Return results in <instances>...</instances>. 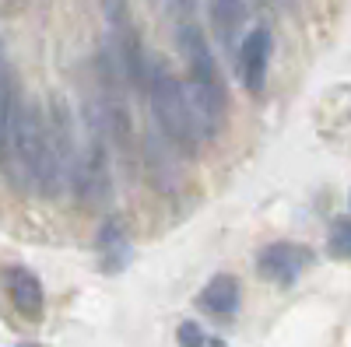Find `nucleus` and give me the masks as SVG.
Listing matches in <instances>:
<instances>
[{
  "label": "nucleus",
  "instance_id": "obj_10",
  "mask_svg": "<svg viewBox=\"0 0 351 347\" xmlns=\"http://www.w3.org/2000/svg\"><path fill=\"white\" fill-rule=\"evenodd\" d=\"M176 337H180V347H208V333H204L193 320H186L183 326H180V333H176Z\"/></svg>",
  "mask_w": 351,
  "mask_h": 347
},
{
  "label": "nucleus",
  "instance_id": "obj_13",
  "mask_svg": "<svg viewBox=\"0 0 351 347\" xmlns=\"http://www.w3.org/2000/svg\"><path fill=\"white\" fill-rule=\"evenodd\" d=\"M18 347H43V344H18Z\"/></svg>",
  "mask_w": 351,
  "mask_h": 347
},
{
  "label": "nucleus",
  "instance_id": "obj_8",
  "mask_svg": "<svg viewBox=\"0 0 351 347\" xmlns=\"http://www.w3.org/2000/svg\"><path fill=\"white\" fill-rule=\"evenodd\" d=\"M11 116H14V88H11V74H8V64H4V56H0V151L8 148Z\"/></svg>",
  "mask_w": 351,
  "mask_h": 347
},
{
  "label": "nucleus",
  "instance_id": "obj_1",
  "mask_svg": "<svg viewBox=\"0 0 351 347\" xmlns=\"http://www.w3.org/2000/svg\"><path fill=\"white\" fill-rule=\"evenodd\" d=\"M144 84H148V99H152V112L155 123L162 127V133L183 151H193V144L200 140L190 120V105H186V92L176 81V74L165 64H148L144 70Z\"/></svg>",
  "mask_w": 351,
  "mask_h": 347
},
{
  "label": "nucleus",
  "instance_id": "obj_7",
  "mask_svg": "<svg viewBox=\"0 0 351 347\" xmlns=\"http://www.w3.org/2000/svg\"><path fill=\"white\" fill-rule=\"evenodd\" d=\"M246 14H250L246 0H211V18H215V28L225 42H232V36L243 28Z\"/></svg>",
  "mask_w": 351,
  "mask_h": 347
},
{
  "label": "nucleus",
  "instance_id": "obj_2",
  "mask_svg": "<svg viewBox=\"0 0 351 347\" xmlns=\"http://www.w3.org/2000/svg\"><path fill=\"white\" fill-rule=\"evenodd\" d=\"M267 67H271V32L260 25V28H253V32L243 39L239 56H236V70H239L243 88L260 95L263 81H267Z\"/></svg>",
  "mask_w": 351,
  "mask_h": 347
},
{
  "label": "nucleus",
  "instance_id": "obj_3",
  "mask_svg": "<svg viewBox=\"0 0 351 347\" xmlns=\"http://www.w3.org/2000/svg\"><path fill=\"white\" fill-rule=\"evenodd\" d=\"M306 267H309V249L306 246H295V242H274V246L263 249L260 259H256L260 277H267V281H274L281 287L295 284Z\"/></svg>",
  "mask_w": 351,
  "mask_h": 347
},
{
  "label": "nucleus",
  "instance_id": "obj_12",
  "mask_svg": "<svg viewBox=\"0 0 351 347\" xmlns=\"http://www.w3.org/2000/svg\"><path fill=\"white\" fill-rule=\"evenodd\" d=\"M208 347H225V340H218V337H215V340H208Z\"/></svg>",
  "mask_w": 351,
  "mask_h": 347
},
{
  "label": "nucleus",
  "instance_id": "obj_11",
  "mask_svg": "<svg viewBox=\"0 0 351 347\" xmlns=\"http://www.w3.org/2000/svg\"><path fill=\"white\" fill-rule=\"evenodd\" d=\"M158 4L176 21H193V0H158Z\"/></svg>",
  "mask_w": 351,
  "mask_h": 347
},
{
  "label": "nucleus",
  "instance_id": "obj_9",
  "mask_svg": "<svg viewBox=\"0 0 351 347\" xmlns=\"http://www.w3.org/2000/svg\"><path fill=\"white\" fill-rule=\"evenodd\" d=\"M327 249H330V256H337V259H348V256H351V218H337V221L330 224Z\"/></svg>",
  "mask_w": 351,
  "mask_h": 347
},
{
  "label": "nucleus",
  "instance_id": "obj_6",
  "mask_svg": "<svg viewBox=\"0 0 351 347\" xmlns=\"http://www.w3.org/2000/svg\"><path fill=\"white\" fill-rule=\"evenodd\" d=\"M8 292L18 312H25L28 320H36L43 312V284L36 274H28L25 267H11L8 270Z\"/></svg>",
  "mask_w": 351,
  "mask_h": 347
},
{
  "label": "nucleus",
  "instance_id": "obj_4",
  "mask_svg": "<svg viewBox=\"0 0 351 347\" xmlns=\"http://www.w3.org/2000/svg\"><path fill=\"white\" fill-rule=\"evenodd\" d=\"M130 259H134V246L127 239L123 224L116 218H109L99 231V267L106 274H120V270L130 267Z\"/></svg>",
  "mask_w": 351,
  "mask_h": 347
},
{
  "label": "nucleus",
  "instance_id": "obj_5",
  "mask_svg": "<svg viewBox=\"0 0 351 347\" xmlns=\"http://www.w3.org/2000/svg\"><path fill=\"white\" fill-rule=\"evenodd\" d=\"M200 309L218 316V320H232L239 309V281L232 274H218L208 281V287L200 292Z\"/></svg>",
  "mask_w": 351,
  "mask_h": 347
}]
</instances>
